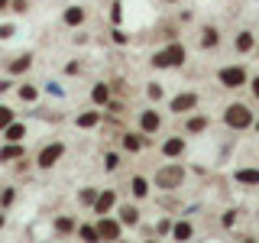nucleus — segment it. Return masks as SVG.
<instances>
[{
  "mask_svg": "<svg viewBox=\"0 0 259 243\" xmlns=\"http://www.w3.org/2000/svg\"><path fill=\"white\" fill-rule=\"evenodd\" d=\"M227 124L233 130H243V127L253 124V113H249L246 104H230V107H227Z\"/></svg>",
  "mask_w": 259,
  "mask_h": 243,
  "instance_id": "obj_1",
  "label": "nucleus"
},
{
  "mask_svg": "<svg viewBox=\"0 0 259 243\" xmlns=\"http://www.w3.org/2000/svg\"><path fill=\"white\" fill-rule=\"evenodd\" d=\"M185 178L182 172V166H165V169H159V175H156V185L159 188H175L178 182Z\"/></svg>",
  "mask_w": 259,
  "mask_h": 243,
  "instance_id": "obj_2",
  "label": "nucleus"
},
{
  "mask_svg": "<svg viewBox=\"0 0 259 243\" xmlns=\"http://www.w3.org/2000/svg\"><path fill=\"white\" fill-rule=\"evenodd\" d=\"M182 59H185V49L182 46H172V49H165V52H159L152 62H156L159 68H168V65H182Z\"/></svg>",
  "mask_w": 259,
  "mask_h": 243,
  "instance_id": "obj_3",
  "label": "nucleus"
},
{
  "mask_svg": "<svg viewBox=\"0 0 259 243\" xmlns=\"http://www.w3.org/2000/svg\"><path fill=\"white\" fill-rule=\"evenodd\" d=\"M62 152H65V146H62V143H52V146H46V149L39 152V159H36V162H39L42 169H52L55 162L62 159Z\"/></svg>",
  "mask_w": 259,
  "mask_h": 243,
  "instance_id": "obj_4",
  "label": "nucleus"
},
{
  "mask_svg": "<svg viewBox=\"0 0 259 243\" xmlns=\"http://www.w3.org/2000/svg\"><path fill=\"white\" fill-rule=\"evenodd\" d=\"M221 85H224V88H240V85H246V71H243V68H224V71H221Z\"/></svg>",
  "mask_w": 259,
  "mask_h": 243,
  "instance_id": "obj_5",
  "label": "nucleus"
},
{
  "mask_svg": "<svg viewBox=\"0 0 259 243\" xmlns=\"http://www.w3.org/2000/svg\"><path fill=\"white\" fill-rule=\"evenodd\" d=\"M97 233H101V240H117L120 237V224H113V221L104 217V221L97 224Z\"/></svg>",
  "mask_w": 259,
  "mask_h": 243,
  "instance_id": "obj_6",
  "label": "nucleus"
},
{
  "mask_svg": "<svg viewBox=\"0 0 259 243\" xmlns=\"http://www.w3.org/2000/svg\"><path fill=\"white\" fill-rule=\"evenodd\" d=\"M194 104H198V97H194V94H182V97H175V101H172V110L175 113H185V110H191Z\"/></svg>",
  "mask_w": 259,
  "mask_h": 243,
  "instance_id": "obj_7",
  "label": "nucleus"
},
{
  "mask_svg": "<svg viewBox=\"0 0 259 243\" xmlns=\"http://www.w3.org/2000/svg\"><path fill=\"white\" fill-rule=\"evenodd\" d=\"M152 130H159V113L156 110H146L143 113V133H152Z\"/></svg>",
  "mask_w": 259,
  "mask_h": 243,
  "instance_id": "obj_8",
  "label": "nucleus"
},
{
  "mask_svg": "<svg viewBox=\"0 0 259 243\" xmlns=\"http://www.w3.org/2000/svg\"><path fill=\"white\" fill-rule=\"evenodd\" d=\"M113 201H117V194H113V191H104L101 198H97V214H104V211H110V208H113Z\"/></svg>",
  "mask_w": 259,
  "mask_h": 243,
  "instance_id": "obj_9",
  "label": "nucleus"
},
{
  "mask_svg": "<svg viewBox=\"0 0 259 243\" xmlns=\"http://www.w3.org/2000/svg\"><path fill=\"white\" fill-rule=\"evenodd\" d=\"M240 182H246V185H259V172H253V169H243V172H237Z\"/></svg>",
  "mask_w": 259,
  "mask_h": 243,
  "instance_id": "obj_10",
  "label": "nucleus"
},
{
  "mask_svg": "<svg viewBox=\"0 0 259 243\" xmlns=\"http://www.w3.org/2000/svg\"><path fill=\"white\" fill-rule=\"evenodd\" d=\"M81 20H84V10H81V7H75V10L65 13V23H68V26H75V23H81Z\"/></svg>",
  "mask_w": 259,
  "mask_h": 243,
  "instance_id": "obj_11",
  "label": "nucleus"
},
{
  "mask_svg": "<svg viewBox=\"0 0 259 243\" xmlns=\"http://www.w3.org/2000/svg\"><path fill=\"white\" fill-rule=\"evenodd\" d=\"M29 62H32L29 55H20V59L10 65V71H13V75H20V71H26V68H29Z\"/></svg>",
  "mask_w": 259,
  "mask_h": 243,
  "instance_id": "obj_12",
  "label": "nucleus"
},
{
  "mask_svg": "<svg viewBox=\"0 0 259 243\" xmlns=\"http://www.w3.org/2000/svg\"><path fill=\"white\" fill-rule=\"evenodd\" d=\"M237 49H240V52L253 49V36H249V32H240V36H237Z\"/></svg>",
  "mask_w": 259,
  "mask_h": 243,
  "instance_id": "obj_13",
  "label": "nucleus"
},
{
  "mask_svg": "<svg viewBox=\"0 0 259 243\" xmlns=\"http://www.w3.org/2000/svg\"><path fill=\"white\" fill-rule=\"evenodd\" d=\"M182 149H185V143H182V140H168V143H165V156H178Z\"/></svg>",
  "mask_w": 259,
  "mask_h": 243,
  "instance_id": "obj_14",
  "label": "nucleus"
},
{
  "mask_svg": "<svg viewBox=\"0 0 259 243\" xmlns=\"http://www.w3.org/2000/svg\"><path fill=\"white\" fill-rule=\"evenodd\" d=\"M20 152H23L20 146H4V149H0V159H4V162H7V159H16Z\"/></svg>",
  "mask_w": 259,
  "mask_h": 243,
  "instance_id": "obj_15",
  "label": "nucleus"
},
{
  "mask_svg": "<svg viewBox=\"0 0 259 243\" xmlns=\"http://www.w3.org/2000/svg\"><path fill=\"white\" fill-rule=\"evenodd\" d=\"M120 214H123V224H136V221H140V211H136V208H123Z\"/></svg>",
  "mask_w": 259,
  "mask_h": 243,
  "instance_id": "obj_16",
  "label": "nucleus"
},
{
  "mask_svg": "<svg viewBox=\"0 0 259 243\" xmlns=\"http://www.w3.org/2000/svg\"><path fill=\"white\" fill-rule=\"evenodd\" d=\"M107 97H110V88H107V85H97V88H94V101H97V104H104Z\"/></svg>",
  "mask_w": 259,
  "mask_h": 243,
  "instance_id": "obj_17",
  "label": "nucleus"
},
{
  "mask_svg": "<svg viewBox=\"0 0 259 243\" xmlns=\"http://www.w3.org/2000/svg\"><path fill=\"white\" fill-rule=\"evenodd\" d=\"M130 188H133L136 198H143V194L149 191V188H146V178H133V185H130Z\"/></svg>",
  "mask_w": 259,
  "mask_h": 243,
  "instance_id": "obj_18",
  "label": "nucleus"
},
{
  "mask_svg": "<svg viewBox=\"0 0 259 243\" xmlns=\"http://www.w3.org/2000/svg\"><path fill=\"white\" fill-rule=\"evenodd\" d=\"M185 237H191V224H178L175 227V240H185Z\"/></svg>",
  "mask_w": 259,
  "mask_h": 243,
  "instance_id": "obj_19",
  "label": "nucleus"
},
{
  "mask_svg": "<svg viewBox=\"0 0 259 243\" xmlns=\"http://www.w3.org/2000/svg\"><path fill=\"white\" fill-rule=\"evenodd\" d=\"M81 237L84 240H101V233H97V227H81Z\"/></svg>",
  "mask_w": 259,
  "mask_h": 243,
  "instance_id": "obj_20",
  "label": "nucleus"
},
{
  "mask_svg": "<svg viewBox=\"0 0 259 243\" xmlns=\"http://www.w3.org/2000/svg\"><path fill=\"white\" fill-rule=\"evenodd\" d=\"M78 124H81V127H94V124H97V113H81Z\"/></svg>",
  "mask_w": 259,
  "mask_h": 243,
  "instance_id": "obj_21",
  "label": "nucleus"
},
{
  "mask_svg": "<svg viewBox=\"0 0 259 243\" xmlns=\"http://www.w3.org/2000/svg\"><path fill=\"white\" fill-rule=\"evenodd\" d=\"M10 120H13V110L0 107V127H10Z\"/></svg>",
  "mask_w": 259,
  "mask_h": 243,
  "instance_id": "obj_22",
  "label": "nucleus"
},
{
  "mask_svg": "<svg viewBox=\"0 0 259 243\" xmlns=\"http://www.w3.org/2000/svg\"><path fill=\"white\" fill-rule=\"evenodd\" d=\"M7 140H23V127H10V130H7Z\"/></svg>",
  "mask_w": 259,
  "mask_h": 243,
  "instance_id": "obj_23",
  "label": "nucleus"
},
{
  "mask_svg": "<svg viewBox=\"0 0 259 243\" xmlns=\"http://www.w3.org/2000/svg\"><path fill=\"white\" fill-rule=\"evenodd\" d=\"M204 124H207V120H204V117H194V120H191V124H188V130H191V133H198V130H204Z\"/></svg>",
  "mask_w": 259,
  "mask_h": 243,
  "instance_id": "obj_24",
  "label": "nucleus"
},
{
  "mask_svg": "<svg viewBox=\"0 0 259 243\" xmlns=\"http://www.w3.org/2000/svg\"><path fill=\"white\" fill-rule=\"evenodd\" d=\"M104 166H107V169H117V166H120V156H113V152H107V159H104Z\"/></svg>",
  "mask_w": 259,
  "mask_h": 243,
  "instance_id": "obj_25",
  "label": "nucleus"
},
{
  "mask_svg": "<svg viewBox=\"0 0 259 243\" xmlns=\"http://www.w3.org/2000/svg\"><path fill=\"white\" fill-rule=\"evenodd\" d=\"M207 36H204V46H217V29H204Z\"/></svg>",
  "mask_w": 259,
  "mask_h": 243,
  "instance_id": "obj_26",
  "label": "nucleus"
},
{
  "mask_svg": "<svg viewBox=\"0 0 259 243\" xmlns=\"http://www.w3.org/2000/svg\"><path fill=\"white\" fill-rule=\"evenodd\" d=\"M81 201H84V205H94V188H88V191H81Z\"/></svg>",
  "mask_w": 259,
  "mask_h": 243,
  "instance_id": "obj_27",
  "label": "nucleus"
},
{
  "mask_svg": "<svg viewBox=\"0 0 259 243\" xmlns=\"http://www.w3.org/2000/svg\"><path fill=\"white\" fill-rule=\"evenodd\" d=\"M126 149H140V140H136V136H126Z\"/></svg>",
  "mask_w": 259,
  "mask_h": 243,
  "instance_id": "obj_28",
  "label": "nucleus"
},
{
  "mask_svg": "<svg viewBox=\"0 0 259 243\" xmlns=\"http://www.w3.org/2000/svg\"><path fill=\"white\" fill-rule=\"evenodd\" d=\"M253 94H256V97H259V78H256V81H253Z\"/></svg>",
  "mask_w": 259,
  "mask_h": 243,
  "instance_id": "obj_29",
  "label": "nucleus"
},
{
  "mask_svg": "<svg viewBox=\"0 0 259 243\" xmlns=\"http://www.w3.org/2000/svg\"><path fill=\"white\" fill-rule=\"evenodd\" d=\"M4 7H10V0H0V10H4Z\"/></svg>",
  "mask_w": 259,
  "mask_h": 243,
  "instance_id": "obj_30",
  "label": "nucleus"
},
{
  "mask_svg": "<svg viewBox=\"0 0 259 243\" xmlns=\"http://www.w3.org/2000/svg\"><path fill=\"white\" fill-rule=\"evenodd\" d=\"M0 224H4V217H0Z\"/></svg>",
  "mask_w": 259,
  "mask_h": 243,
  "instance_id": "obj_31",
  "label": "nucleus"
}]
</instances>
